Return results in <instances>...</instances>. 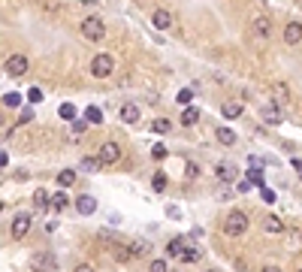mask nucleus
<instances>
[{
    "label": "nucleus",
    "instance_id": "obj_1",
    "mask_svg": "<svg viewBox=\"0 0 302 272\" xmlns=\"http://www.w3.org/2000/svg\"><path fill=\"white\" fill-rule=\"evenodd\" d=\"M248 224H251V221H248V215H245V212H239V209H233V212L224 218V233H227V236H242V233L248 230Z\"/></svg>",
    "mask_w": 302,
    "mask_h": 272
},
{
    "label": "nucleus",
    "instance_id": "obj_2",
    "mask_svg": "<svg viewBox=\"0 0 302 272\" xmlns=\"http://www.w3.org/2000/svg\"><path fill=\"white\" fill-rule=\"evenodd\" d=\"M82 36H85V39H91V42H100L103 36H106V25H103L97 15H91V18H85V21H82Z\"/></svg>",
    "mask_w": 302,
    "mask_h": 272
},
{
    "label": "nucleus",
    "instance_id": "obj_3",
    "mask_svg": "<svg viewBox=\"0 0 302 272\" xmlns=\"http://www.w3.org/2000/svg\"><path fill=\"white\" fill-rule=\"evenodd\" d=\"M31 269L34 272H58V257L52 251H39L31 257Z\"/></svg>",
    "mask_w": 302,
    "mask_h": 272
},
{
    "label": "nucleus",
    "instance_id": "obj_4",
    "mask_svg": "<svg viewBox=\"0 0 302 272\" xmlns=\"http://www.w3.org/2000/svg\"><path fill=\"white\" fill-rule=\"evenodd\" d=\"M112 70H115V58L112 55H94V61H91V73L97 76V79H109L112 76Z\"/></svg>",
    "mask_w": 302,
    "mask_h": 272
},
{
    "label": "nucleus",
    "instance_id": "obj_5",
    "mask_svg": "<svg viewBox=\"0 0 302 272\" xmlns=\"http://www.w3.org/2000/svg\"><path fill=\"white\" fill-rule=\"evenodd\" d=\"M97 157H100L103 167H112V164H118V161H121V145H118V142H103L100 151H97Z\"/></svg>",
    "mask_w": 302,
    "mask_h": 272
},
{
    "label": "nucleus",
    "instance_id": "obj_6",
    "mask_svg": "<svg viewBox=\"0 0 302 272\" xmlns=\"http://www.w3.org/2000/svg\"><path fill=\"white\" fill-rule=\"evenodd\" d=\"M251 34L260 36V39L272 36V18H269V15H254V18H251Z\"/></svg>",
    "mask_w": 302,
    "mask_h": 272
},
{
    "label": "nucleus",
    "instance_id": "obj_7",
    "mask_svg": "<svg viewBox=\"0 0 302 272\" xmlns=\"http://www.w3.org/2000/svg\"><path fill=\"white\" fill-rule=\"evenodd\" d=\"M28 67H31V61L25 58V55H12L9 61H6V76H25L28 73Z\"/></svg>",
    "mask_w": 302,
    "mask_h": 272
},
{
    "label": "nucleus",
    "instance_id": "obj_8",
    "mask_svg": "<svg viewBox=\"0 0 302 272\" xmlns=\"http://www.w3.org/2000/svg\"><path fill=\"white\" fill-rule=\"evenodd\" d=\"M9 233H12V239H25L28 236V233H31V215H15Z\"/></svg>",
    "mask_w": 302,
    "mask_h": 272
},
{
    "label": "nucleus",
    "instance_id": "obj_9",
    "mask_svg": "<svg viewBox=\"0 0 302 272\" xmlns=\"http://www.w3.org/2000/svg\"><path fill=\"white\" fill-rule=\"evenodd\" d=\"M281 39H284L287 46H299V42H302V25H299V21L284 25V34H281Z\"/></svg>",
    "mask_w": 302,
    "mask_h": 272
},
{
    "label": "nucleus",
    "instance_id": "obj_10",
    "mask_svg": "<svg viewBox=\"0 0 302 272\" xmlns=\"http://www.w3.org/2000/svg\"><path fill=\"white\" fill-rule=\"evenodd\" d=\"M151 25H154L157 31H167L169 25H172V12H169V9H154V12H151Z\"/></svg>",
    "mask_w": 302,
    "mask_h": 272
},
{
    "label": "nucleus",
    "instance_id": "obj_11",
    "mask_svg": "<svg viewBox=\"0 0 302 272\" xmlns=\"http://www.w3.org/2000/svg\"><path fill=\"white\" fill-rule=\"evenodd\" d=\"M260 115H263V121H266V124H281V121H284V112H281L275 103L263 106V109H260Z\"/></svg>",
    "mask_w": 302,
    "mask_h": 272
},
{
    "label": "nucleus",
    "instance_id": "obj_12",
    "mask_svg": "<svg viewBox=\"0 0 302 272\" xmlns=\"http://www.w3.org/2000/svg\"><path fill=\"white\" fill-rule=\"evenodd\" d=\"M76 209H79V215H85V218H88V215H94V212H97V200H94V197H88V194H82V197L76 200Z\"/></svg>",
    "mask_w": 302,
    "mask_h": 272
},
{
    "label": "nucleus",
    "instance_id": "obj_13",
    "mask_svg": "<svg viewBox=\"0 0 302 272\" xmlns=\"http://www.w3.org/2000/svg\"><path fill=\"white\" fill-rule=\"evenodd\" d=\"M245 178H248V185H257V188H266V175H263V167H260V164H257V167L251 164V170H248V175H245Z\"/></svg>",
    "mask_w": 302,
    "mask_h": 272
},
{
    "label": "nucleus",
    "instance_id": "obj_14",
    "mask_svg": "<svg viewBox=\"0 0 302 272\" xmlns=\"http://www.w3.org/2000/svg\"><path fill=\"white\" fill-rule=\"evenodd\" d=\"M121 121H124V124H136V121H139V106L124 103V106H121Z\"/></svg>",
    "mask_w": 302,
    "mask_h": 272
},
{
    "label": "nucleus",
    "instance_id": "obj_15",
    "mask_svg": "<svg viewBox=\"0 0 302 272\" xmlns=\"http://www.w3.org/2000/svg\"><path fill=\"white\" fill-rule=\"evenodd\" d=\"M178 257H181L184 263H200V260H202V251H200V248H194V245H184Z\"/></svg>",
    "mask_w": 302,
    "mask_h": 272
},
{
    "label": "nucleus",
    "instance_id": "obj_16",
    "mask_svg": "<svg viewBox=\"0 0 302 272\" xmlns=\"http://www.w3.org/2000/svg\"><path fill=\"white\" fill-rule=\"evenodd\" d=\"M263 230H266V233H272V236H281V233H284V224H281V218L269 215L266 221H263Z\"/></svg>",
    "mask_w": 302,
    "mask_h": 272
},
{
    "label": "nucleus",
    "instance_id": "obj_17",
    "mask_svg": "<svg viewBox=\"0 0 302 272\" xmlns=\"http://www.w3.org/2000/svg\"><path fill=\"white\" fill-rule=\"evenodd\" d=\"M218 178H221V182H236V178H239V172H236V167L233 164H218Z\"/></svg>",
    "mask_w": 302,
    "mask_h": 272
},
{
    "label": "nucleus",
    "instance_id": "obj_18",
    "mask_svg": "<svg viewBox=\"0 0 302 272\" xmlns=\"http://www.w3.org/2000/svg\"><path fill=\"white\" fill-rule=\"evenodd\" d=\"M221 112H224V118H239V115L245 112V106H242L239 100H230V103L221 106Z\"/></svg>",
    "mask_w": 302,
    "mask_h": 272
},
{
    "label": "nucleus",
    "instance_id": "obj_19",
    "mask_svg": "<svg viewBox=\"0 0 302 272\" xmlns=\"http://www.w3.org/2000/svg\"><path fill=\"white\" fill-rule=\"evenodd\" d=\"M197 121H200V109H197V106H184V112H181V124L191 127V124H197Z\"/></svg>",
    "mask_w": 302,
    "mask_h": 272
},
{
    "label": "nucleus",
    "instance_id": "obj_20",
    "mask_svg": "<svg viewBox=\"0 0 302 272\" xmlns=\"http://www.w3.org/2000/svg\"><path fill=\"white\" fill-rule=\"evenodd\" d=\"M151 130L157 136H164V133L172 130V121H169V118H154V121H151Z\"/></svg>",
    "mask_w": 302,
    "mask_h": 272
},
{
    "label": "nucleus",
    "instance_id": "obj_21",
    "mask_svg": "<svg viewBox=\"0 0 302 272\" xmlns=\"http://www.w3.org/2000/svg\"><path fill=\"white\" fill-rule=\"evenodd\" d=\"M49 206H52V209H55V212H64V209H67V206H69L67 194H64V191H61V194H55V197H49Z\"/></svg>",
    "mask_w": 302,
    "mask_h": 272
},
{
    "label": "nucleus",
    "instance_id": "obj_22",
    "mask_svg": "<svg viewBox=\"0 0 302 272\" xmlns=\"http://www.w3.org/2000/svg\"><path fill=\"white\" fill-rule=\"evenodd\" d=\"M218 142H221V145H236V133L233 130H230V127H218Z\"/></svg>",
    "mask_w": 302,
    "mask_h": 272
},
{
    "label": "nucleus",
    "instance_id": "obj_23",
    "mask_svg": "<svg viewBox=\"0 0 302 272\" xmlns=\"http://www.w3.org/2000/svg\"><path fill=\"white\" fill-rule=\"evenodd\" d=\"M58 185L61 188H73L76 185V170H61L58 172Z\"/></svg>",
    "mask_w": 302,
    "mask_h": 272
},
{
    "label": "nucleus",
    "instance_id": "obj_24",
    "mask_svg": "<svg viewBox=\"0 0 302 272\" xmlns=\"http://www.w3.org/2000/svg\"><path fill=\"white\" fill-rule=\"evenodd\" d=\"M85 172H97L103 170V164H100V157H82V164H79Z\"/></svg>",
    "mask_w": 302,
    "mask_h": 272
},
{
    "label": "nucleus",
    "instance_id": "obj_25",
    "mask_svg": "<svg viewBox=\"0 0 302 272\" xmlns=\"http://www.w3.org/2000/svg\"><path fill=\"white\" fill-rule=\"evenodd\" d=\"M85 118H88V124H103V112L97 106H88L85 109Z\"/></svg>",
    "mask_w": 302,
    "mask_h": 272
},
{
    "label": "nucleus",
    "instance_id": "obj_26",
    "mask_svg": "<svg viewBox=\"0 0 302 272\" xmlns=\"http://www.w3.org/2000/svg\"><path fill=\"white\" fill-rule=\"evenodd\" d=\"M151 188L160 194V191H167V172H154L151 175Z\"/></svg>",
    "mask_w": 302,
    "mask_h": 272
},
{
    "label": "nucleus",
    "instance_id": "obj_27",
    "mask_svg": "<svg viewBox=\"0 0 302 272\" xmlns=\"http://www.w3.org/2000/svg\"><path fill=\"white\" fill-rule=\"evenodd\" d=\"M184 245H188V242H184V239H172V242H169V245H167V254H169V257H178V254H181V248H184Z\"/></svg>",
    "mask_w": 302,
    "mask_h": 272
},
{
    "label": "nucleus",
    "instance_id": "obj_28",
    "mask_svg": "<svg viewBox=\"0 0 302 272\" xmlns=\"http://www.w3.org/2000/svg\"><path fill=\"white\" fill-rule=\"evenodd\" d=\"M191 100H194V91H191V88H181V91L175 94V103H178V106H191Z\"/></svg>",
    "mask_w": 302,
    "mask_h": 272
},
{
    "label": "nucleus",
    "instance_id": "obj_29",
    "mask_svg": "<svg viewBox=\"0 0 302 272\" xmlns=\"http://www.w3.org/2000/svg\"><path fill=\"white\" fill-rule=\"evenodd\" d=\"M34 206H36V212H39V209H45V206H49V194H45V191H42V188H36V194H34Z\"/></svg>",
    "mask_w": 302,
    "mask_h": 272
},
{
    "label": "nucleus",
    "instance_id": "obj_30",
    "mask_svg": "<svg viewBox=\"0 0 302 272\" xmlns=\"http://www.w3.org/2000/svg\"><path fill=\"white\" fill-rule=\"evenodd\" d=\"M3 106L18 109V106H21V94H15V91H12V94H3Z\"/></svg>",
    "mask_w": 302,
    "mask_h": 272
},
{
    "label": "nucleus",
    "instance_id": "obj_31",
    "mask_svg": "<svg viewBox=\"0 0 302 272\" xmlns=\"http://www.w3.org/2000/svg\"><path fill=\"white\" fill-rule=\"evenodd\" d=\"M61 118H64V121H73V118H76V106H73V103H64V106H61Z\"/></svg>",
    "mask_w": 302,
    "mask_h": 272
},
{
    "label": "nucleus",
    "instance_id": "obj_32",
    "mask_svg": "<svg viewBox=\"0 0 302 272\" xmlns=\"http://www.w3.org/2000/svg\"><path fill=\"white\" fill-rule=\"evenodd\" d=\"M302 245V230H290V251H296Z\"/></svg>",
    "mask_w": 302,
    "mask_h": 272
},
{
    "label": "nucleus",
    "instance_id": "obj_33",
    "mask_svg": "<svg viewBox=\"0 0 302 272\" xmlns=\"http://www.w3.org/2000/svg\"><path fill=\"white\" fill-rule=\"evenodd\" d=\"M85 130H88V118H85V121H79V118H73V133L79 136V133H85Z\"/></svg>",
    "mask_w": 302,
    "mask_h": 272
},
{
    "label": "nucleus",
    "instance_id": "obj_34",
    "mask_svg": "<svg viewBox=\"0 0 302 272\" xmlns=\"http://www.w3.org/2000/svg\"><path fill=\"white\" fill-rule=\"evenodd\" d=\"M151 157H154V161H164V157H169V151L164 145H154V148H151Z\"/></svg>",
    "mask_w": 302,
    "mask_h": 272
},
{
    "label": "nucleus",
    "instance_id": "obj_35",
    "mask_svg": "<svg viewBox=\"0 0 302 272\" xmlns=\"http://www.w3.org/2000/svg\"><path fill=\"white\" fill-rule=\"evenodd\" d=\"M148 272H169L167 260H151V266H148Z\"/></svg>",
    "mask_w": 302,
    "mask_h": 272
},
{
    "label": "nucleus",
    "instance_id": "obj_36",
    "mask_svg": "<svg viewBox=\"0 0 302 272\" xmlns=\"http://www.w3.org/2000/svg\"><path fill=\"white\" fill-rule=\"evenodd\" d=\"M28 100L34 103V106L36 103H42V91H39V88H31V91H28Z\"/></svg>",
    "mask_w": 302,
    "mask_h": 272
},
{
    "label": "nucleus",
    "instance_id": "obj_37",
    "mask_svg": "<svg viewBox=\"0 0 302 272\" xmlns=\"http://www.w3.org/2000/svg\"><path fill=\"white\" fill-rule=\"evenodd\" d=\"M260 197H263V203H275V191H269V188H260Z\"/></svg>",
    "mask_w": 302,
    "mask_h": 272
},
{
    "label": "nucleus",
    "instance_id": "obj_38",
    "mask_svg": "<svg viewBox=\"0 0 302 272\" xmlns=\"http://www.w3.org/2000/svg\"><path fill=\"white\" fill-rule=\"evenodd\" d=\"M272 94H275V97H281V100H287V88H284V85H275V88H272Z\"/></svg>",
    "mask_w": 302,
    "mask_h": 272
},
{
    "label": "nucleus",
    "instance_id": "obj_39",
    "mask_svg": "<svg viewBox=\"0 0 302 272\" xmlns=\"http://www.w3.org/2000/svg\"><path fill=\"white\" fill-rule=\"evenodd\" d=\"M188 178H197V175H200V170H197V164H188Z\"/></svg>",
    "mask_w": 302,
    "mask_h": 272
},
{
    "label": "nucleus",
    "instance_id": "obj_40",
    "mask_svg": "<svg viewBox=\"0 0 302 272\" xmlns=\"http://www.w3.org/2000/svg\"><path fill=\"white\" fill-rule=\"evenodd\" d=\"M73 272H97V269H94L91 263H79V266H76V269H73Z\"/></svg>",
    "mask_w": 302,
    "mask_h": 272
},
{
    "label": "nucleus",
    "instance_id": "obj_41",
    "mask_svg": "<svg viewBox=\"0 0 302 272\" xmlns=\"http://www.w3.org/2000/svg\"><path fill=\"white\" fill-rule=\"evenodd\" d=\"M293 170H296V172L302 175V161H299V157H293Z\"/></svg>",
    "mask_w": 302,
    "mask_h": 272
},
{
    "label": "nucleus",
    "instance_id": "obj_42",
    "mask_svg": "<svg viewBox=\"0 0 302 272\" xmlns=\"http://www.w3.org/2000/svg\"><path fill=\"white\" fill-rule=\"evenodd\" d=\"M9 164V157H6V151H0V167H6Z\"/></svg>",
    "mask_w": 302,
    "mask_h": 272
},
{
    "label": "nucleus",
    "instance_id": "obj_43",
    "mask_svg": "<svg viewBox=\"0 0 302 272\" xmlns=\"http://www.w3.org/2000/svg\"><path fill=\"white\" fill-rule=\"evenodd\" d=\"M263 272H281L278 266H263Z\"/></svg>",
    "mask_w": 302,
    "mask_h": 272
},
{
    "label": "nucleus",
    "instance_id": "obj_44",
    "mask_svg": "<svg viewBox=\"0 0 302 272\" xmlns=\"http://www.w3.org/2000/svg\"><path fill=\"white\" fill-rule=\"evenodd\" d=\"M0 127H3V112H0Z\"/></svg>",
    "mask_w": 302,
    "mask_h": 272
},
{
    "label": "nucleus",
    "instance_id": "obj_45",
    "mask_svg": "<svg viewBox=\"0 0 302 272\" xmlns=\"http://www.w3.org/2000/svg\"><path fill=\"white\" fill-rule=\"evenodd\" d=\"M205 272H218V269H205Z\"/></svg>",
    "mask_w": 302,
    "mask_h": 272
},
{
    "label": "nucleus",
    "instance_id": "obj_46",
    "mask_svg": "<svg viewBox=\"0 0 302 272\" xmlns=\"http://www.w3.org/2000/svg\"><path fill=\"white\" fill-rule=\"evenodd\" d=\"M0 212H3V203H0Z\"/></svg>",
    "mask_w": 302,
    "mask_h": 272
},
{
    "label": "nucleus",
    "instance_id": "obj_47",
    "mask_svg": "<svg viewBox=\"0 0 302 272\" xmlns=\"http://www.w3.org/2000/svg\"><path fill=\"white\" fill-rule=\"evenodd\" d=\"M178 272H181V269H178Z\"/></svg>",
    "mask_w": 302,
    "mask_h": 272
},
{
    "label": "nucleus",
    "instance_id": "obj_48",
    "mask_svg": "<svg viewBox=\"0 0 302 272\" xmlns=\"http://www.w3.org/2000/svg\"><path fill=\"white\" fill-rule=\"evenodd\" d=\"M299 272H302V269H299Z\"/></svg>",
    "mask_w": 302,
    "mask_h": 272
}]
</instances>
